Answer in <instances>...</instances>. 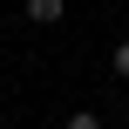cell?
<instances>
[{
  "label": "cell",
  "instance_id": "6da1fadb",
  "mask_svg": "<svg viewBox=\"0 0 129 129\" xmlns=\"http://www.w3.org/2000/svg\"><path fill=\"white\" fill-rule=\"evenodd\" d=\"M20 14H27L34 27H54V20L68 14V0H20Z\"/></svg>",
  "mask_w": 129,
  "mask_h": 129
},
{
  "label": "cell",
  "instance_id": "7a4b0ae2",
  "mask_svg": "<svg viewBox=\"0 0 129 129\" xmlns=\"http://www.w3.org/2000/svg\"><path fill=\"white\" fill-rule=\"evenodd\" d=\"M61 129H102V116H95V109H75V116H68Z\"/></svg>",
  "mask_w": 129,
  "mask_h": 129
},
{
  "label": "cell",
  "instance_id": "3957f363",
  "mask_svg": "<svg viewBox=\"0 0 129 129\" xmlns=\"http://www.w3.org/2000/svg\"><path fill=\"white\" fill-rule=\"evenodd\" d=\"M109 68H116V75L129 82V41H116V54H109Z\"/></svg>",
  "mask_w": 129,
  "mask_h": 129
}]
</instances>
